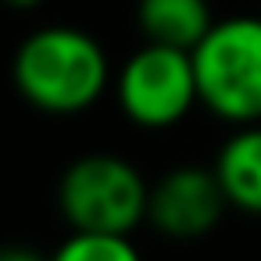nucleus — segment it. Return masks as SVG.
<instances>
[{"instance_id": "nucleus-1", "label": "nucleus", "mask_w": 261, "mask_h": 261, "mask_svg": "<svg viewBox=\"0 0 261 261\" xmlns=\"http://www.w3.org/2000/svg\"><path fill=\"white\" fill-rule=\"evenodd\" d=\"M18 93L47 115H75L108 90L104 47L72 25H47L22 40L11 61Z\"/></svg>"}, {"instance_id": "nucleus-2", "label": "nucleus", "mask_w": 261, "mask_h": 261, "mask_svg": "<svg viewBox=\"0 0 261 261\" xmlns=\"http://www.w3.org/2000/svg\"><path fill=\"white\" fill-rule=\"evenodd\" d=\"M197 93L225 122H261V18H225L190 50Z\"/></svg>"}, {"instance_id": "nucleus-3", "label": "nucleus", "mask_w": 261, "mask_h": 261, "mask_svg": "<svg viewBox=\"0 0 261 261\" xmlns=\"http://www.w3.org/2000/svg\"><path fill=\"white\" fill-rule=\"evenodd\" d=\"M150 186L143 175L115 154H86L61 175V215L83 232H133L147 222Z\"/></svg>"}, {"instance_id": "nucleus-4", "label": "nucleus", "mask_w": 261, "mask_h": 261, "mask_svg": "<svg viewBox=\"0 0 261 261\" xmlns=\"http://www.w3.org/2000/svg\"><path fill=\"white\" fill-rule=\"evenodd\" d=\"M122 115L140 129H168L200 100L193 54L165 43H143L115 83Z\"/></svg>"}, {"instance_id": "nucleus-5", "label": "nucleus", "mask_w": 261, "mask_h": 261, "mask_svg": "<svg viewBox=\"0 0 261 261\" xmlns=\"http://www.w3.org/2000/svg\"><path fill=\"white\" fill-rule=\"evenodd\" d=\"M229 207V197L215 175V168L179 165L165 172L147 197V222L168 240H200Z\"/></svg>"}, {"instance_id": "nucleus-6", "label": "nucleus", "mask_w": 261, "mask_h": 261, "mask_svg": "<svg viewBox=\"0 0 261 261\" xmlns=\"http://www.w3.org/2000/svg\"><path fill=\"white\" fill-rule=\"evenodd\" d=\"M215 175L232 207L261 215V125L250 122L222 143L215 158Z\"/></svg>"}, {"instance_id": "nucleus-7", "label": "nucleus", "mask_w": 261, "mask_h": 261, "mask_svg": "<svg viewBox=\"0 0 261 261\" xmlns=\"http://www.w3.org/2000/svg\"><path fill=\"white\" fill-rule=\"evenodd\" d=\"M136 22L147 43H165L179 50H193L215 25L207 0H140Z\"/></svg>"}, {"instance_id": "nucleus-8", "label": "nucleus", "mask_w": 261, "mask_h": 261, "mask_svg": "<svg viewBox=\"0 0 261 261\" xmlns=\"http://www.w3.org/2000/svg\"><path fill=\"white\" fill-rule=\"evenodd\" d=\"M50 261H143L125 232H83L75 229Z\"/></svg>"}, {"instance_id": "nucleus-9", "label": "nucleus", "mask_w": 261, "mask_h": 261, "mask_svg": "<svg viewBox=\"0 0 261 261\" xmlns=\"http://www.w3.org/2000/svg\"><path fill=\"white\" fill-rule=\"evenodd\" d=\"M0 261H50V257H43V254L33 250V247H18V243H11V247H0Z\"/></svg>"}, {"instance_id": "nucleus-10", "label": "nucleus", "mask_w": 261, "mask_h": 261, "mask_svg": "<svg viewBox=\"0 0 261 261\" xmlns=\"http://www.w3.org/2000/svg\"><path fill=\"white\" fill-rule=\"evenodd\" d=\"M11 8H18V11H29V8H40L43 0H8Z\"/></svg>"}]
</instances>
